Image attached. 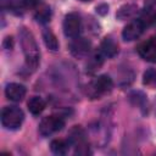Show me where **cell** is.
Here are the masks:
<instances>
[{
    "label": "cell",
    "mask_w": 156,
    "mask_h": 156,
    "mask_svg": "<svg viewBox=\"0 0 156 156\" xmlns=\"http://www.w3.org/2000/svg\"><path fill=\"white\" fill-rule=\"evenodd\" d=\"M100 52L105 57H113L118 52V44L112 38H105L100 45Z\"/></svg>",
    "instance_id": "cell-12"
},
{
    "label": "cell",
    "mask_w": 156,
    "mask_h": 156,
    "mask_svg": "<svg viewBox=\"0 0 156 156\" xmlns=\"http://www.w3.org/2000/svg\"><path fill=\"white\" fill-rule=\"evenodd\" d=\"M102 54L100 52V54H95V55H93L90 58H89V61H88V68L90 69V71H96V69H99L100 68V66L102 65Z\"/></svg>",
    "instance_id": "cell-20"
},
{
    "label": "cell",
    "mask_w": 156,
    "mask_h": 156,
    "mask_svg": "<svg viewBox=\"0 0 156 156\" xmlns=\"http://www.w3.org/2000/svg\"><path fill=\"white\" fill-rule=\"evenodd\" d=\"M79 1H83V2H88V1H91V0H79Z\"/></svg>",
    "instance_id": "cell-25"
},
{
    "label": "cell",
    "mask_w": 156,
    "mask_h": 156,
    "mask_svg": "<svg viewBox=\"0 0 156 156\" xmlns=\"http://www.w3.org/2000/svg\"><path fill=\"white\" fill-rule=\"evenodd\" d=\"M145 27L144 24L141 23V21L138 18V20H134L132 22H129L124 28H123V32H122V38L126 40V41H133L135 39H138L143 32H144Z\"/></svg>",
    "instance_id": "cell-8"
},
{
    "label": "cell",
    "mask_w": 156,
    "mask_h": 156,
    "mask_svg": "<svg viewBox=\"0 0 156 156\" xmlns=\"http://www.w3.org/2000/svg\"><path fill=\"white\" fill-rule=\"evenodd\" d=\"M68 141L71 146H74V152L77 155H88L91 154L87 141V134L80 126H74L68 134Z\"/></svg>",
    "instance_id": "cell-3"
},
{
    "label": "cell",
    "mask_w": 156,
    "mask_h": 156,
    "mask_svg": "<svg viewBox=\"0 0 156 156\" xmlns=\"http://www.w3.org/2000/svg\"><path fill=\"white\" fill-rule=\"evenodd\" d=\"M90 87H91V90H93V96H99V95L110 93L113 88V82H112L110 76L101 74L91 83Z\"/></svg>",
    "instance_id": "cell-7"
},
{
    "label": "cell",
    "mask_w": 156,
    "mask_h": 156,
    "mask_svg": "<svg viewBox=\"0 0 156 156\" xmlns=\"http://www.w3.org/2000/svg\"><path fill=\"white\" fill-rule=\"evenodd\" d=\"M43 0H24L27 7H38Z\"/></svg>",
    "instance_id": "cell-23"
},
{
    "label": "cell",
    "mask_w": 156,
    "mask_h": 156,
    "mask_svg": "<svg viewBox=\"0 0 156 156\" xmlns=\"http://www.w3.org/2000/svg\"><path fill=\"white\" fill-rule=\"evenodd\" d=\"M136 13H138V6L135 4H126L117 10L116 17L119 21H126L129 18H133Z\"/></svg>",
    "instance_id": "cell-13"
},
{
    "label": "cell",
    "mask_w": 156,
    "mask_h": 156,
    "mask_svg": "<svg viewBox=\"0 0 156 156\" xmlns=\"http://www.w3.org/2000/svg\"><path fill=\"white\" fill-rule=\"evenodd\" d=\"M152 39H154V40H155V41H156V34H155V37H154V38H152Z\"/></svg>",
    "instance_id": "cell-26"
},
{
    "label": "cell",
    "mask_w": 156,
    "mask_h": 156,
    "mask_svg": "<svg viewBox=\"0 0 156 156\" xmlns=\"http://www.w3.org/2000/svg\"><path fill=\"white\" fill-rule=\"evenodd\" d=\"M156 0H145V7H154Z\"/></svg>",
    "instance_id": "cell-24"
},
{
    "label": "cell",
    "mask_w": 156,
    "mask_h": 156,
    "mask_svg": "<svg viewBox=\"0 0 156 156\" xmlns=\"http://www.w3.org/2000/svg\"><path fill=\"white\" fill-rule=\"evenodd\" d=\"M143 84L150 89H156V69L149 68L143 74Z\"/></svg>",
    "instance_id": "cell-19"
},
{
    "label": "cell",
    "mask_w": 156,
    "mask_h": 156,
    "mask_svg": "<svg viewBox=\"0 0 156 156\" xmlns=\"http://www.w3.org/2000/svg\"><path fill=\"white\" fill-rule=\"evenodd\" d=\"M63 33L68 38H76L79 35L80 28H82V20L80 16L76 12H69L66 15L63 20Z\"/></svg>",
    "instance_id": "cell-5"
},
{
    "label": "cell",
    "mask_w": 156,
    "mask_h": 156,
    "mask_svg": "<svg viewBox=\"0 0 156 156\" xmlns=\"http://www.w3.org/2000/svg\"><path fill=\"white\" fill-rule=\"evenodd\" d=\"M90 49H91L90 41L82 37L72 38V41L69 43V51L77 58H83L88 56L90 52Z\"/></svg>",
    "instance_id": "cell-6"
},
{
    "label": "cell",
    "mask_w": 156,
    "mask_h": 156,
    "mask_svg": "<svg viewBox=\"0 0 156 156\" xmlns=\"http://www.w3.org/2000/svg\"><path fill=\"white\" fill-rule=\"evenodd\" d=\"M69 141L68 139L65 140V139H54L50 144V150L52 154L55 155H66L69 150Z\"/></svg>",
    "instance_id": "cell-15"
},
{
    "label": "cell",
    "mask_w": 156,
    "mask_h": 156,
    "mask_svg": "<svg viewBox=\"0 0 156 156\" xmlns=\"http://www.w3.org/2000/svg\"><path fill=\"white\" fill-rule=\"evenodd\" d=\"M27 106H28V110H29V112L32 115L38 116V115H40L44 111V108H45V101L40 96H32L28 100Z\"/></svg>",
    "instance_id": "cell-16"
},
{
    "label": "cell",
    "mask_w": 156,
    "mask_h": 156,
    "mask_svg": "<svg viewBox=\"0 0 156 156\" xmlns=\"http://www.w3.org/2000/svg\"><path fill=\"white\" fill-rule=\"evenodd\" d=\"M2 10H9L13 15H22L27 7L24 0H1Z\"/></svg>",
    "instance_id": "cell-11"
},
{
    "label": "cell",
    "mask_w": 156,
    "mask_h": 156,
    "mask_svg": "<svg viewBox=\"0 0 156 156\" xmlns=\"http://www.w3.org/2000/svg\"><path fill=\"white\" fill-rule=\"evenodd\" d=\"M26 93H27V90H26L24 85L18 84V83H10L5 88L6 98L9 100H11V101H15V102L22 101L23 98L26 96Z\"/></svg>",
    "instance_id": "cell-10"
},
{
    "label": "cell",
    "mask_w": 156,
    "mask_h": 156,
    "mask_svg": "<svg viewBox=\"0 0 156 156\" xmlns=\"http://www.w3.org/2000/svg\"><path fill=\"white\" fill-rule=\"evenodd\" d=\"M24 119L23 111L17 106H5L1 111V124L5 129L16 130Z\"/></svg>",
    "instance_id": "cell-2"
},
{
    "label": "cell",
    "mask_w": 156,
    "mask_h": 156,
    "mask_svg": "<svg viewBox=\"0 0 156 156\" xmlns=\"http://www.w3.org/2000/svg\"><path fill=\"white\" fill-rule=\"evenodd\" d=\"M129 99L134 105H138V106H144V104L146 101V96L141 91H133L129 95Z\"/></svg>",
    "instance_id": "cell-21"
},
{
    "label": "cell",
    "mask_w": 156,
    "mask_h": 156,
    "mask_svg": "<svg viewBox=\"0 0 156 156\" xmlns=\"http://www.w3.org/2000/svg\"><path fill=\"white\" fill-rule=\"evenodd\" d=\"M139 20L144 24V27H151L156 24V10L154 7H145L139 16Z\"/></svg>",
    "instance_id": "cell-17"
},
{
    "label": "cell",
    "mask_w": 156,
    "mask_h": 156,
    "mask_svg": "<svg viewBox=\"0 0 156 156\" xmlns=\"http://www.w3.org/2000/svg\"><path fill=\"white\" fill-rule=\"evenodd\" d=\"M65 127V119L61 116L51 115L44 117L39 123V133L43 136H50L57 132H60Z\"/></svg>",
    "instance_id": "cell-4"
},
{
    "label": "cell",
    "mask_w": 156,
    "mask_h": 156,
    "mask_svg": "<svg viewBox=\"0 0 156 156\" xmlns=\"http://www.w3.org/2000/svg\"><path fill=\"white\" fill-rule=\"evenodd\" d=\"M18 35H20L21 48H22V51L26 58V65L28 68L35 69L40 61V51L35 41V38L32 34V32L27 29L26 27L20 28Z\"/></svg>",
    "instance_id": "cell-1"
},
{
    "label": "cell",
    "mask_w": 156,
    "mask_h": 156,
    "mask_svg": "<svg viewBox=\"0 0 156 156\" xmlns=\"http://www.w3.org/2000/svg\"><path fill=\"white\" fill-rule=\"evenodd\" d=\"M139 56L147 61V62H152L156 63V41L151 38L146 41H143L138 45L136 48Z\"/></svg>",
    "instance_id": "cell-9"
},
{
    "label": "cell",
    "mask_w": 156,
    "mask_h": 156,
    "mask_svg": "<svg viewBox=\"0 0 156 156\" xmlns=\"http://www.w3.org/2000/svg\"><path fill=\"white\" fill-rule=\"evenodd\" d=\"M96 12L100 13V15H105V13H107V12H108V5H106V4H101V5L96 6Z\"/></svg>",
    "instance_id": "cell-22"
},
{
    "label": "cell",
    "mask_w": 156,
    "mask_h": 156,
    "mask_svg": "<svg viewBox=\"0 0 156 156\" xmlns=\"http://www.w3.org/2000/svg\"><path fill=\"white\" fill-rule=\"evenodd\" d=\"M51 18V9L49 5H45V4H40L35 12H34V20L40 23V24H45L50 21Z\"/></svg>",
    "instance_id": "cell-14"
},
{
    "label": "cell",
    "mask_w": 156,
    "mask_h": 156,
    "mask_svg": "<svg viewBox=\"0 0 156 156\" xmlns=\"http://www.w3.org/2000/svg\"><path fill=\"white\" fill-rule=\"evenodd\" d=\"M43 39H44V43L49 50H51V51L58 50V40H57V38L52 30H50L48 28L44 29L43 30Z\"/></svg>",
    "instance_id": "cell-18"
}]
</instances>
